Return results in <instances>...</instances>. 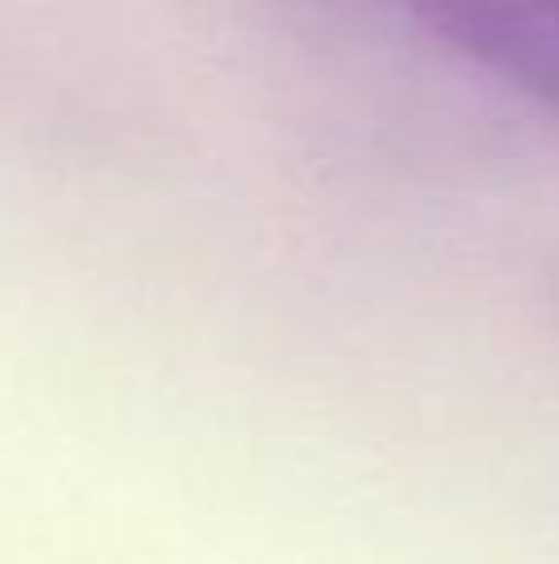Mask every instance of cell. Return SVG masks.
I'll list each match as a JSON object with an SVG mask.
<instances>
[{
  "label": "cell",
  "mask_w": 559,
  "mask_h": 564,
  "mask_svg": "<svg viewBox=\"0 0 559 564\" xmlns=\"http://www.w3.org/2000/svg\"><path fill=\"white\" fill-rule=\"evenodd\" d=\"M396 6L559 115V0H396Z\"/></svg>",
  "instance_id": "cell-1"
}]
</instances>
